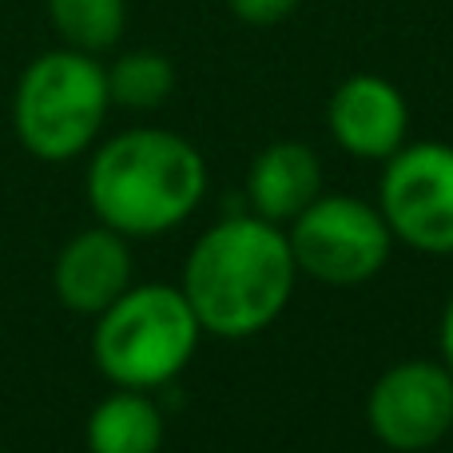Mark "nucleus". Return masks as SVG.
<instances>
[{"mask_svg": "<svg viewBox=\"0 0 453 453\" xmlns=\"http://www.w3.org/2000/svg\"><path fill=\"white\" fill-rule=\"evenodd\" d=\"M298 287L287 226L255 211L226 215L191 242L180 290L203 334L255 338L282 319Z\"/></svg>", "mask_w": 453, "mask_h": 453, "instance_id": "obj_1", "label": "nucleus"}, {"mask_svg": "<svg viewBox=\"0 0 453 453\" xmlns=\"http://www.w3.org/2000/svg\"><path fill=\"white\" fill-rule=\"evenodd\" d=\"M84 191L104 226L127 239H156L199 211L207 159L180 132L127 127L96 148Z\"/></svg>", "mask_w": 453, "mask_h": 453, "instance_id": "obj_2", "label": "nucleus"}, {"mask_svg": "<svg viewBox=\"0 0 453 453\" xmlns=\"http://www.w3.org/2000/svg\"><path fill=\"white\" fill-rule=\"evenodd\" d=\"M199 338L203 326L180 287L140 282L96 314L92 358L111 386L151 394L172 386L188 370Z\"/></svg>", "mask_w": 453, "mask_h": 453, "instance_id": "obj_3", "label": "nucleus"}, {"mask_svg": "<svg viewBox=\"0 0 453 453\" xmlns=\"http://www.w3.org/2000/svg\"><path fill=\"white\" fill-rule=\"evenodd\" d=\"M108 108V68L92 52L56 48L36 56L16 80L12 132L28 156L64 164L100 140Z\"/></svg>", "mask_w": 453, "mask_h": 453, "instance_id": "obj_4", "label": "nucleus"}, {"mask_svg": "<svg viewBox=\"0 0 453 453\" xmlns=\"http://www.w3.org/2000/svg\"><path fill=\"white\" fill-rule=\"evenodd\" d=\"M298 274L322 287H362L378 279L394 255V231L378 203L346 191H322L287 223Z\"/></svg>", "mask_w": 453, "mask_h": 453, "instance_id": "obj_5", "label": "nucleus"}, {"mask_svg": "<svg viewBox=\"0 0 453 453\" xmlns=\"http://www.w3.org/2000/svg\"><path fill=\"white\" fill-rule=\"evenodd\" d=\"M378 211L390 223L394 242L418 255H453V143L414 140L402 143L382 164Z\"/></svg>", "mask_w": 453, "mask_h": 453, "instance_id": "obj_6", "label": "nucleus"}, {"mask_svg": "<svg viewBox=\"0 0 453 453\" xmlns=\"http://www.w3.org/2000/svg\"><path fill=\"white\" fill-rule=\"evenodd\" d=\"M370 434L394 453H426L453 434V370L441 358H406L374 378Z\"/></svg>", "mask_w": 453, "mask_h": 453, "instance_id": "obj_7", "label": "nucleus"}, {"mask_svg": "<svg viewBox=\"0 0 453 453\" xmlns=\"http://www.w3.org/2000/svg\"><path fill=\"white\" fill-rule=\"evenodd\" d=\"M326 132L350 159L386 164L410 140V104L394 80L354 72L330 92Z\"/></svg>", "mask_w": 453, "mask_h": 453, "instance_id": "obj_8", "label": "nucleus"}, {"mask_svg": "<svg viewBox=\"0 0 453 453\" xmlns=\"http://www.w3.org/2000/svg\"><path fill=\"white\" fill-rule=\"evenodd\" d=\"M132 287V247L127 234L96 223L72 234L52 266V290L72 314L96 319Z\"/></svg>", "mask_w": 453, "mask_h": 453, "instance_id": "obj_9", "label": "nucleus"}, {"mask_svg": "<svg viewBox=\"0 0 453 453\" xmlns=\"http://www.w3.org/2000/svg\"><path fill=\"white\" fill-rule=\"evenodd\" d=\"M322 196V159L298 140L266 143L247 172V207L287 226L303 207Z\"/></svg>", "mask_w": 453, "mask_h": 453, "instance_id": "obj_10", "label": "nucleus"}, {"mask_svg": "<svg viewBox=\"0 0 453 453\" xmlns=\"http://www.w3.org/2000/svg\"><path fill=\"white\" fill-rule=\"evenodd\" d=\"M164 446V410L148 390H124L100 402L88 418V449L92 453H159Z\"/></svg>", "mask_w": 453, "mask_h": 453, "instance_id": "obj_11", "label": "nucleus"}, {"mask_svg": "<svg viewBox=\"0 0 453 453\" xmlns=\"http://www.w3.org/2000/svg\"><path fill=\"white\" fill-rule=\"evenodd\" d=\"M44 8L64 48L76 52H108L127 28V0H44Z\"/></svg>", "mask_w": 453, "mask_h": 453, "instance_id": "obj_12", "label": "nucleus"}, {"mask_svg": "<svg viewBox=\"0 0 453 453\" xmlns=\"http://www.w3.org/2000/svg\"><path fill=\"white\" fill-rule=\"evenodd\" d=\"M108 92L111 104L132 111H151L159 104H167V96L175 92V68L164 52L151 48H135L108 64Z\"/></svg>", "mask_w": 453, "mask_h": 453, "instance_id": "obj_13", "label": "nucleus"}, {"mask_svg": "<svg viewBox=\"0 0 453 453\" xmlns=\"http://www.w3.org/2000/svg\"><path fill=\"white\" fill-rule=\"evenodd\" d=\"M298 4H303V0H226L234 20L250 24V28H271V24L287 20Z\"/></svg>", "mask_w": 453, "mask_h": 453, "instance_id": "obj_14", "label": "nucleus"}, {"mask_svg": "<svg viewBox=\"0 0 453 453\" xmlns=\"http://www.w3.org/2000/svg\"><path fill=\"white\" fill-rule=\"evenodd\" d=\"M438 350H441V362L453 370V295L441 311V322H438Z\"/></svg>", "mask_w": 453, "mask_h": 453, "instance_id": "obj_15", "label": "nucleus"}, {"mask_svg": "<svg viewBox=\"0 0 453 453\" xmlns=\"http://www.w3.org/2000/svg\"><path fill=\"white\" fill-rule=\"evenodd\" d=\"M449 438H453V434H449Z\"/></svg>", "mask_w": 453, "mask_h": 453, "instance_id": "obj_16", "label": "nucleus"}]
</instances>
